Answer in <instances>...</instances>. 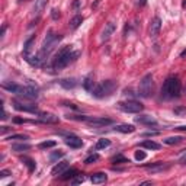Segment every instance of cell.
<instances>
[{
  "label": "cell",
  "instance_id": "obj_1",
  "mask_svg": "<svg viewBox=\"0 0 186 186\" xmlns=\"http://www.w3.org/2000/svg\"><path fill=\"white\" fill-rule=\"evenodd\" d=\"M2 87L7 90L10 93H15L18 96H21L23 99H29V100H34V99H38L39 96V89L35 83L28 82L26 86H21V84H16V83H7L5 82L2 84Z\"/></svg>",
  "mask_w": 186,
  "mask_h": 186
},
{
  "label": "cell",
  "instance_id": "obj_2",
  "mask_svg": "<svg viewBox=\"0 0 186 186\" xmlns=\"http://www.w3.org/2000/svg\"><path fill=\"white\" fill-rule=\"evenodd\" d=\"M79 51H73L71 46H63L61 50H58L57 55L54 58V61H52V68L54 70H61V68L67 67L68 64L71 61L76 60V57H79Z\"/></svg>",
  "mask_w": 186,
  "mask_h": 186
},
{
  "label": "cell",
  "instance_id": "obj_3",
  "mask_svg": "<svg viewBox=\"0 0 186 186\" xmlns=\"http://www.w3.org/2000/svg\"><path fill=\"white\" fill-rule=\"evenodd\" d=\"M180 90H182V84L180 80L175 76L166 79V82L163 83V87H161V98L164 99H172V98H179L180 96Z\"/></svg>",
  "mask_w": 186,
  "mask_h": 186
},
{
  "label": "cell",
  "instance_id": "obj_4",
  "mask_svg": "<svg viewBox=\"0 0 186 186\" xmlns=\"http://www.w3.org/2000/svg\"><path fill=\"white\" fill-rule=\"evenodd\" d=\"M115 90H116V83L112 82V80H105L93 89V96L98 99L109 98V96L114 95Z\"/></svg>",
  "mask_w": 186,
  "mask_h": 186
},
{
  "label": "cell",
  "instance_id": "obj_5",
  "mask_svg": "<svg viewBox=\"0 0 186 186\" xmlns=\"http://www.w3.org/2000/svg\"><path fill=\"white\" fill-rule=\"evenodd\" d=\"M61 39H63L61 35H57V34H54L52 31H50L46 34L45 38H44V42H42V46H41V52L45 54L46 57H48V55L55 50V46L60 44Z\"/></svg>",
  "mask_w": 186,
  "mask_h": 186
},
{
  "label": "cell",
  "instance_id": "obj_6",
  "mask_svg": "<svg viewBox=\"0 0 186 186\" xmlns=\"http://www.w3.org/2000/svg\"><path fill=\"white\" fill-rule=\"evenodd\" d=\"M151 92H153V76L151 74H145L143 80L140 82L138 86V95L143 98H150Z\"/></svg>",
  "mask_w": 186,
  "mask_h": 186
},
{
  "label": "cell",
  "instance_id": "obj_7",
  "mask_svg": "<svg viewBox=\"0 0 186 186\" xmlns=\"http://www.w3.org/2000/svg\"><path fill=\"white\" fill-rule=\"evenodd\" d=\"M118 109H121L122 112H127V114H138L144 109V105L135 102V100H127V102H119Z\"/></svg>",
  "mask_w": 186,
  "mask_h": 186
},
{
  "label": "cell",
  "instance_id": "obj_8",
  "mask_svg": "<svg viewBox=\"0 0 186 186\" xmlns=\"http://www.w3.org/2000/svg\"><path fill=\"white\" fill-rule=\"evenodd\" d=\"M13 108L21 112H31V114H38V106L34 103H21L18 100H13Z\"/></svg>",
  "mask_w": 186,
  "mask_h": 186
},
{
  "label": "cell",
  "instance_id": "obj_9",
  "mask_svg": "<svg viewBox=\"0 0 186 186\" xmlns=\"http://www.w3.org/2000/svg\"><path fill=\"white\" fill-rule=\"evenodd\" d=\"M86 122L92 127H106V125L114 124V121L109 118H93V116H89Z\"/></svg>",
  "mask_w": 186,
  "mask_h": 186
},
{
  "label": "cell",
  "instance_id": "obj_10",
  "mask_svg": "<svg viewBox=\"0 0 186 186\" xmlns=\"http://www.w3.org/2000/svg\"><path fill=\"white\" fill-rule=\"evenodd\" d=\"M115 29H116V25H115V22H108V23L105 25L103 31H102V35H100L102 41H108L109 38L114 35Z\"/></svg>",
  "mask_w": 186,
  "mask_h": 186
},
{
  "label": "cell",
  "instance_id": "obj_11",
  "mask_svg": "<svg viewBox=\"0 0 186 186\" xmlns=\"http://www.w3.org/2000/svg\"><path fill=\"white\" fill-rule=\"evenodd\" d=\"M160 29H161V19L159 18V16H156L154 19L151 21V23H150V36L151 38H156V36L159 35V32H160Z\"/></svg>",
  "mask_w": 186,
  "mask_h": 186
},
{
  "label": "cell",
  "instance_id": "obj_12",
  "mask_svg": "<svg viewBox=\"0 0 186 186\" xmlns=\"http://www.w3.org/2000/svg\"><path fill=\"white\" fill-rule=\"evenodd\" d=\"M38 116H39V122H44V124H57L58 122V116H55L52 114L38 112Z\"/></svg>",
  "mask_w": 186,
  "mask_h": 186
},
{
  "label": "cell",
  "instance_id": "obj_13",
  "mask_svg": "<svg viewBox=\"0 0 186 186\" xmlns=\"http://www.w3.org/2000/svg\"><path fill=\"white\" fill-rule=\"evenodd\" d=\"M64 143L70 147V148H80L83 145V141L79 137H74V135H68V137H66V140H64Z\"/></svg>",
  "mask_w": 186,
  "mask_h": 186
},
{
  "label": "cell",
  "instance_id": "obj_14",
  "mask_svg": "<svg viewBox=\"0 0 186 186\" xmlns=\"http://www.w3.org/2000/svg\"><path fill=\"white\" fill-rule=\"evenodd\" d=\"M83 87L86 92H93V89H95V74L93 73H89L87 76L83 79Z\"/></svg>",
  "mask_w": 186,
  "mask_h": 186
},
{
  "label": "cell",
  "instance_id": "obj_15",
  "mask_svg": "<svg viewBox=\"0 0 186 186\" xmlns=\"http://www.w3.org/2000/svg\"><path fill=\"white\" fill-rule=\"evenodd\" d=\"M46 3H48V0H35V5H34L32 13L35 16H41V13L45 10Z\"/></svg>",
  "mask_w": 186,
  "mask_h": 186
},
{
  "label": "cell",
  "instance_id": "obj_16",
  "mask_svg": "<svg viewBox=\"0 0 186 186\" xmlns=\"http://www.w3.org/2000/svg\"><path fill=\"white\" fill-rule=\"evenodd\" d=\"M68 169V161H60V163H57V164L52 167L51 170V175L52 176H57V175H61V173H64V172Z\"/></svg>",
  "mask_w": 186,
  "mask_h": 186
},
{
  "label": "cell",
  "instance_id": "obj_17",
  "mask_svg": "<svg viewBox=\"0 0 186 186\" xmlns=\"http://www.w3.org/2000/svg\"><path fill=\"white\" fill-rule=\"evenodd\" d=\"M34 42H35V36H31V38L25 42V45H23V57H25V60H28V58L32 55V46H34Z\"/></svg>",
  "mask_w": 186,
  "mask_h": 186
},
{
  "label": "cell",
  "instance_id": "obj_18",
  "mask_svg": "<svg viewBox=\"0 0 186 186\" xmlns=\"http://www.w3.org/2000/svg\"><path fill=\"white\" fill-rule=\"evenodd\" d=\"M90 180H92V183H95V185H100V183H105V182L108 180V176H106V173H103V172H98V173H93L92 177H90Z\"/></svg>",
  "mask_w": 186,
  "mask_h": 186
},
{
  "label": "cell",
  "instance_id": "obj_19",
  "mask_svg": "<svg viewBox=\"0 0 186 186\" xmlns=\"http://www.w3.org/2000/svg\"><path fill=\"white\" fill-rule=\"evenodd\" d=\"M169 169V164H164V163H154V164L151 166H147V170L150 172V173H160L163 170H167Z\"/></svg>",
  "mask_w": 186,
  "mask_h": 186
},
{
  "label": "cell",
  "instance_id": "obj_20",
  "mask_svg": "<svg viewBox=\"0 0 186 186\" xmlns=\"http://www.w3.org/2000/svg\"><path fill=\"white\" fill-rule=\"evenodd\" d=\"M135 121L138 124H144V125H157V121L154 118L148 116V115H140V116L135 118Z\"/></svg>",
  "mask_w": 186,
  "mask_h": 186
},
{
  "label": "cell",
  "instance_id": "obj_21",
  "mask_svg": "<svg viewBox=\"0 0 186 186\" xmlns=\"http://www.w3.org/2000/svg\"><path fill=\"white\" fill-rule=\"evenodd\" d=\"M60 84H61L64 89H74L76 87V84H77V82H76V79H63L61 82H60Z\"/></svg>",
  "mask_w": 186,
  "mask_h": 186
},
{
  "label": "cell",
  "instance_id": "obj_22",
  "mask_svg": "<svg viewBox=\"0 0 186 186\" xmlns=\"http://www.w3.org/2000/svg\"><path fill=\"white\" fill-rule=\"evenodd\" d=\"M115 131H118V132H122V134H129V132H134L135 128L132 127V125L124 124V125H118V127H115Z\"/></svg>",
  "mask_w": 186,
  "mask_h": 186
},
{
  "label": "cell",
  "instance_id": "obj_23",
  "mask_svg": "<svg viewBox=\"0 0 186 186\" xmlns=\"http://www.w3.org/2000/svg\"><path fill=\"white\" fill-rule=\"evenodd\" d=\"M141 147H144V148H148V150H159L161 145L159 143H156V141H151V140H147L144 143H141Z\"/></svg>",
  "mask_w": 186,
  "mask_h": 186
},
{
  "label": "cell",
  "instance_id": "obj_24",
  "mask_svg": "<svg viewBox=\"0 0 186 186\" xmlns=\"http://www.w3.org/2000/svg\"><path fill=\"white\" fill-rule=\"evenodd\" d=\"M83 22V18L80 15H76L74 18H71L70 19V22H68V26L71 28V29H76V28H79L80 26V23Z\"/></svg>",
  "mask_w": 186,
  "mask_h": 186
},
{
  "label": "cell",
  "instance_id": "obj_25",
  "mask_svg": "<svg viewBox=\"0 0 186 186\" xmlns=\"http://www.w3.org/2000/svg\"><path fill=\"white\" fill-rule=\"evenodd\" d=\"M79 175V172L76 170V169H70V170H66L64 173H61V179L63 180H68V179H73L74 176H77Z\"/></svg>",
  "mask_w": 186,
  "mask_h": 186
},
{
  "label": "cell",
  "instance_id": "obj_26",
  "mask_svg": "<svg viewBox=\"0 0 186 186\" xmlns=\"http://www.w3.org/2000/svg\"><path fill=\"white\" fill-rule=\"evenodd\" d=\"M12 150L16 151V153H22V151H28L31 150V145L29 144H12Z\"/></svg>",
  "mask_w": 186,
  "mask_h": 186
},
{
  "label": "cell",
  "instance_id": "obj_27",
  "mask_svg": "<svg viewBox=\"0 0 186 186\" xmlns=\"http://www.w3.org/2000/svg\"><path fill=\"white\" fill-rule=\"evenodd\" d=\"M21 160L25 163L26 166H28V169H29V172H34L35 170V167H36V164H35V161L32 160V159H29V157H21Z\"/></svg>",
  "mask_w": 186,
  "mask_h": 186
},
{
  "label": "cell",
  "instance_id": "obj_28",
  "mask_svg": "<svg viewBox=\"0 0 186 186\" xmlns=\"http://www.w3.org/2000/svg\"><path fill=\"white\" fill-rule=\"evenodd\" d=\"M109 145H111V140L102 138L96 143V150H102V148H106V147H109Z\"/></svg>",
  "mask_w": 186,
  "mask_h": 186
},
{
  "label": "cell",
  "instance_id": "obj_29",
  "mask_svg": "<svg viewBox=\"0 0 186 186\" xmlns=\"http://www.w3.org/2000/svg\"><path fill=\"white\" fill-rule=\"evenodd\" d=\"M182 140H183L182 137H169V138L163 140V143H164V144H167V145H175V144H179Z\"/></svg>",
  "mask_w": 186,
  "mask_h": 186
},
{
  "label": "cell",
  "instance_id": "obj_30",
  "mask_svg": "<svg viewBox=\"0 0 186 186\" xmlns=\"http://www.w3.org/2000/svg\"><path fill=\"white\" fill-rule=\"evenodd\" d=\"M55 145H57L55 141H44V143H41L38 147H39L41 150H46V148H52V147H55Z\"/></svg>",
  "mask_w": 186,
  "mask_h": 186
},
{
  "label": "cell",
  "instance_id": "obj_31",
  "mask_svg": "<svg viewBox=\"0 0 186 186\" xmlns=\"http://www.w3.org/2000/svg\"><path fill=\"white\" fill-rule=\"evenodd\" d=\"M173 112H175V115H177V116H186V106H176V108L173 109Z\"/></svg>",
  "mask_w": 186,
  "mask_h": 186
},
{
  "label": "cell",
  "instance_id": "obj_32",
  "mask_svg": "<svg viewBox=\"0 0 186 186\" xmlns=\"http://www.w3.org/2000/svg\"><path fill=\"white\" fill-rule=\"evenodd\" d=\"M98 160H99V154H96V153H95V154L89 156L87 159L84 160V163H86V164H92V163H95V161H98Z\"/></svg>",
  "mask_w": 186,
  "mask_h": 186
},
{
  "label": "cell",
  "instance_id": "obj_33",
  "mask_svg": "<svg viewBox=\"0 0 186 186\" xmlns=\"http://www.w3.org/2000/svg\"><path fill=\"white\" fill-rule=\"evenodd\" d=\"M84 180H86V177H84V176L77 175V176H74V177H73L71 183H73V185H79V183H83Z\"/></svg>",
  "mask_w": 186,
  "mask_h": 186
},
{
  "label": "cell",
  "instance_id": "obj_34",
  "mask_svg": "<svg viewBox=\"0 0 186 186\" xmlns=\"http://www.w3.org/2000/svg\"><path fill=\"white\" fill-rule=\"evenodd\" d=\"M112 161H114V163H129V160H127L124 156H121V154L115 156L114 159H112Z\"/></svg>",
  "mask_w": 186,
  "mask_h": 186
},
{
  "label": "cell",
  "instance_id": "obj_35",
  "mask_svg": "<svg viewBox=\"0 0 186 186\" xmlns=\"http://www.w3.org/2000/svg\"><path fill=\"white\" fill-rule=\"evenodd\" d=\"M64 156V153H63L61 150H58V151H55V153H52L51 156H50V159H51V161H55V160H58L60 157H63Z\"/></svg>",
  "mask_w": 186,
  "mask_h": 186
},
{
  "label": "cell",
  "instance_id": "obj_36",
  "mask_svg": "<svg viewBox=\"0 0 186 186\" xmlns=\"http://www.w3.org/2000/svg\"><path fill=\"white\" fill-rule=\"evenodd\" d=\"M6 140H22V141H23V140H28V137H26V135H22V134H13V135H10V137H7V138Z\"/></svg>",
  "mask_w": 186,
  "mask_h": 186
},
{
  "label": "cell",
  "instance_id": "obj_37",
  "mask_svg": "<svg viewBox=\"0 0 186 186\" xmlns=\"http://www.w3.org/2000/svg\"><path fill=\"white\" fill-rule=\"evenodd\" d=\"M145 157H147V154H145L144 151H137V153H135V160L141 161V160H144Z\"/></svg>",
  "mask_w": 186,
  "mask_h": 186
},
{
  "label": "cell",
  "instance_id": "obj_38",
  "mask_svg": "<svg viewBox=\"0 0 186 186\" xmlns=\"http://www.w3.org/2000/svg\"><path fill=\"white\" fill-rule=\"evenodd\" d=\"M179 160H180L182 163H185V164H186V150H183L180 153V156H179Z\"/></svg>",
  "mask_w": 186,
  "mask_h": 186
},
{
  "label": "cell",
  "instance_id": "obj_39",
  "mask_svg": "<svg viewBox=\"0 0 186 186\" xmlns=\"http://www.w3.org/2000/svg\"><path fill=\"white\" fill-rule=\"evenodd\" d=\"M159 134V131H148V132H144V137H153V135H157Z\"/></svg>",
  "mask_w": 186,
  "mask_h": 186
},
{
  "label": "cell",
  "instance_id": "obj_40",
  "mask_svg": "<svg viewBox=\"0 0 186 186\" xmlns=\"http://www.w3.org/2000/svg\"><path fill=\"white\" fill-rule=\"evenodd\" d=\"M9 175H10V172L9 170H2L0 172V177H7Z\"/></svg>",
  "mask_w": 186,
  "mask_h": 186
},
{
  "label": "cell",
  "instance_id": "obj_41",
  "mask_svg": "<svg viewBox=\"0 0 186 186\" xmlns=\"http://www.w3.org/2000/svg\"><path fill=\"white\" fill-rule=\"evenodd\" d=\"M52 19H58V18H60V13H57V10H55V9H52Z\"/></svg>",
  "mask_w": 186,
  "mask_h": 186
},
{
  "label": "cell",
  "instance_id": "obj_42",
  "mask_svg": "<svg viewBox=\"0 0 186 186\" xmlns=\"http://www.w3.org/2000/svg\"><path fill=\"white\" fill-rule=\"evenodd\" d=\"M13 122H16V124H23V122H26V119H22V118H15V119H13Z\"/></svg>",
  "mask_w": 186,
  "mask_h": 186
},
{
  "label": "cell",
  "instance_id": "obj_43",
  "mask_svg": "<svg viewBox=\"0 0 186 186\" xmlns=\"http://www.w3.org/2000/svg\"><path fill=\"white\" fill-rule=\"evenodd\" d=\"M145 3H147V0H137V5L138 6H145Z\"/></svg>",
  "mask_w": 186,
  "mask_h": 186
},
{
  "label": "cell",
  "instance_id": "obj_44",
  "mask_svg": "<svg viewBox=\"0 0 186 186\" xmlns=\"http://www.w3.org/2000/svg\"><path fill=\"white\" fill-rule=\"evenodd\" d=\"M7 131H9V128H7V127H2V134H6Z\"/></svg>",
  "mask_w": 186,
  "mask_h": 186
},
{
  "label": "cell",
  "instance_id": "obj_45",
  "mask_svg": "<svg viewBox=\"0 0 186 186\" xmlns=\"http://www.w3.org/2000/svg\"><path fill=\"white\" fill-rule=\"evenodd\" d=\"M141 185H151V180H145V182H141Z\"/></svg>",
  "mask_w": 186,
  "mask_h": 186
},
{
  "label": "cell",
  "instance_id": "obj_46",
  "mask_svg": "<svg viewBox=\"0 0 186 186\" xmlns=\"http://www.w3.org/2000/svg\"><path fill=\"white\" fill-rule=\"evenodd\" d=\"M176 129H179V131H186V127H179V128H176Z\"/></svg>",
  "mask_w": 186,
  "mask_h": 186
},
{
  "label": "cell",
  "instance_id": "obj_47",
  "mask_svg": "<svg viewBox=\"0 0 186 186\" xmlns=\"http://www.w3.org/2000/svg\"><path fill=\"white\" fill-rule=\"evenodd\" d=\"M185 55H186V50H183V51L180 52V57H185Z\"/></svg>",
  "mask_w": 186,
  "mask_h": 186
},
{
  "label": "cell",
  "instance_id": "obj_48",
  "mask_svg": "<svg viewBox=\"0 0 186 186\" xmlns=\"http://www.w3.org/2000/svg\"><path fill=\"white\" fill-rule=\"evenodd\" d=\"M182 6H183V7H186V0H185V2H183V5H182Z\"/></svg>",
  "mask_w": 186,
  "mask_h": 186
}]
</instances>
